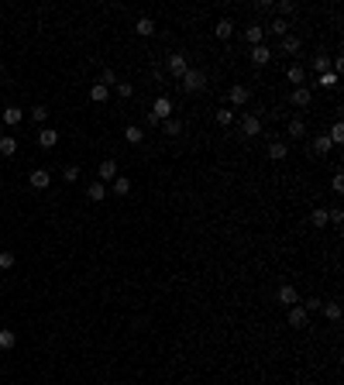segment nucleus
Returning a JSON list of instances; mask_svg holds the SVG:
<instances>
[{
    "label": "nucleus",
    "instance_id": "1",
    "mask_svg": "<svg viewBox=\"0 0 344 385\" xmlns=\"http://www.w3.org/2000/svg\"><path fill=\"white\" fill-rule=\"evenodd\" d=\"M169 114H172V100L169 97H158V100L152 103L148 117H145V124H148V128H158L162 121H169Z\"/></svg>",
    "mask_w": 344,
    "mask_h": 385
},
{
    "label": "nucleus",
    "instance_id": "2",
    "mask_svg": "<svg viewBox=\"0 0 344 385\" xmlns=\"http://www.w3.org/2000/svg\"><path fill=\"white\" fill-rule=\"evenodd\" d=\"M179 86H183L186 93H200L203 86H207V76H203L200 69H186L183 76H179Z\"/></svg>",
    "mask_w": 344,
    "mask_h": 385
},
{
    "label": "nucleus",
    "instance_id": "3",
    "mask_svg": "<svg viewBox=\"0 0 344 385\" xmlns=\"http://www.w3.org/2000/svg\"><path fill=\"white\" fill-rule=\"evenodd\" d=\"M241 134L244 138H258L262 134V121L255 114H241Z\"/></svg>",
    "mask_w": 344,
    "mask_h": 385
},
{
    "label": "nucleus",
    "instance_id": "4",
    "mask_svg": "<svg viewBox=\"0 0 344 385\" xmlns=\"http://www.w3.org/2000/svg\"><path fill=\"white\" fill-rule=\"evenodd\" d=\"M251 62H255V66H269V62H272V48H269L265 42L251 45Z\"/></svg>",
    "mask_w": 344,
    "mask_h": 385
},
{
    "label": "nucleus",
    "instance_id": "5",
    "mask_svg": "<svg viewBox=\"0 0 344 385\" xmlns=\"http://www.w3.org/2000/svg\"><path fill=\"white\" fill-rule=\"evenodd\" d=\"M306 320H310V313H306V310H303L300 303H296V306H289V327H296V330H303V327H306Z\"/></svg>",
    "mask_w": 344,
    "mask_h": 385
},
{
    "label": "nucleus",
    "instance_id": "6",
    "mask_svg": "<svg viewBox=\"0 0 344 385\" xmlns=\"http://www.w3.org/2000/svg\"><path fill=\"white\" fill-rule=\"evenodd\" d=\"M186 69H189V66H186V55H183V52H172V55H169V72L179 79Z\"/></svg>",
    "mask_w": 344,
    "mask_h": 385
},
{
    "label": "nucleus",
    "instance_id": "7",
    "mask_svg": "<svg viewBox=\"0 0 344 385\" xmlns=\"http://www.w3.org/2000/svg\"><path fill=\"white\" fill-rule=\"evenodd\" d=\"M31 186H35V189H48V186H52V172L48 169H35L31 172Z\"/></svg>",
    "mask_w": 344,
    "mask_h": 385
},
{
    "label": "nucleus",
    "instance_id": "8",
    "mask_svg": "<svg viewBox=\"0 0 344 385\" xmlns=\"http://www.w3.org/2000/svg\"><path fill=\"white\" fill-rule=\"evenodd\" d=\"M134 35L152 38V35H155V21H152V17H138V21H134Z\"/></svg>",
    "mask_w": 344,
    "mask_h": 385
},
{
    "label": "nucleus",
    "instance_id": "9",
    "mask_svg": "<svg viewBox=\"0 0 344 385\" xmlns=\"http://www.w3.org/2000/svg\"><path fill=\"white\" fill-rule=\"evenodd\" d=\"M227 97H231V103H234V107H244L251 93H248V86H231V90H227Z\"/></svg>",
    "mask_w": 344,
    "mask_h": 385
},
{
    "label": "nucleus",
    "instance_id": "10",
    "mask_svg": "<svg viewBox=\"0 0 344 385\" xmlns=\"http://www.w3.org/2000/svg\"><path fill=\"white\" fill-rule=\"evenodd\" d=\"M97 175H100V183H103V186L114 183V179H117V162H103L100 169H97Z\"/></svg>",
    "mask_w": 344,
    "mask_h": 385
},
{
    "label": "nucleus",
    "instance_id": "11",
    "mask_svg": "<svg viewBox=\"0 0 344 385\" xmlns=\"http://www.w3.org/2000/svg\"><path fill=\"white\" fill-rule=\"evenodd\" d=\"M310 100H313V93L306 86H293V103L296 107H310Z\"/></svg>",
    "mask_w": 344,
    "mask_h": 385
},
{
    "label": "nucleus",
    "instance_id": "12",
    "mask_svg": "<svg viewBox=\"0 0 344 385\" xmlns=\"http://www.w3.org/2000/svg\"><path fill=\"white\" fill-rule=\"evenodd\" d=\"M279 303H286V306H296V303H300V292H296V285H282V289H279Z\"/></svg>",
    "mask_w": 344,
    "mask_h": 385
},
{
    "label": "nucleus",
    "instance_id": "13",
    "mask_svg": "<svg viewBox=\"0 0 344 385\" xmlns=\"http://www.w3.org/2000/svg\"><path fill=\"white\" fill-rule=\"evenodd\" d=\"M300 48H303V42L296 35H286V38H282V52H286V55H300Z\"/></svg>",
    "mask_w": 344,
    "mask_h": 385
},
{
    "label": "nucleus",
    "instance_id": "14",
    "mask_svg": "<svg viewBox=\"0 0 344 385\" xmlns=\"http://www.w3.org/2000/svg\"><path fill=\"white\" fill-rule=\"evenodd\" d=\"M244 38H248L251 45H262V38H265V28H262V24H248V28H244Z\"/></svg>",
    "mask_w": 344,
    "mask_h": 385
},
{
    "label": "nucleus",
    "instance_id": "15",
    "mask_svg": "<svg viewBox=\"0 0 344 385\" xmlns=\"http://www.w3.org/2000/svg\"><path fill=\"white\" fill-rule=\"evenodd\" d=\"M286 79H289L293 86H303V79H306V72H303V66H300V62H296V66H289V69H286Z\"/></svg>",
    "mask_w": 344,
    "mask_h": 385
},
{
    "label": "nucleus",
    "instance_id": "16",
    "mask_svg": "<svg viewBox=\"0 0 344 385\" xmlns=\"http://www.w3.org/2000/svg\"><path fill=\"white\" fill-rule=\"evenodd\" d=\"M38 144H42V148H55L59 144V134L52 128H42V134H38Z\"/></svg>",
    "mask_w": 344,
    "mask_h": 385
},
{
    "label": "nucleus",
    "instance_id": "17",
    "mask_svg": "<svg viewBox=\"0 0 344 385\" xmlns=\"http://www.w3.org/2000/svg\"><path fill=\"white\" fill-rule=\"evenodd\" d=\"M286 144L282 141H269V158H272V162H282V158H286Z\"/></svg>",
    "mask_w": 344,
    "mask_h": 385
},
{
    "label": "nucleus",
    "instance_id": "18",
    "mask_svg": "<svg viewBox=\"0 0 344 385\" xmlns=\"http://www.w3.org/2000/svg\"><path fill=\"white\" fill-rule=\"evenodd\" d=\"M14 152H17V141L11 138V134H0V155H7V158H11Z\"/></svg>",
    "mask_w": 344,
    "mask_h": 385
},
{
    "label": "nucleus",
    "instance_id": "19",
    "mask_svg": "<svg viewBox=\"0 0 344 385\" xmlns=\"http://www.w3.org/2000/svg\"><path fill=\"white\" fill-rule=\"evenodd\" d=\"M214 35H217V38H231V35H234V24L224 17V21H217V24H214Z\"/></svg>",
    "mask_w": 344,
    "mask_h": 385
},
{
    "label": "nucleus",
    "instance_id": "20",
    "mask_svg": "<svg viewBox=\"0 0 344 385\" xmlns=\"http://www.w3.org/2000/svg\"><path fill=\"white\" fill-rule=\"evenodd\" d=\"M86 196H90V200H93V203H100L103 196H107V186H103V183H93V186H90V189H86Z\"/></svg>",
    "mask_w": 344,
    "mask_h": 385
},
{
    "label": "nucleus",
    "instance_id": "21",
    "mask_svg": "<svg viewBox=\"0 0 344 385\" xmlns=\"http://www.w3.org/2000/svg\"><path fill=\"white\" fill-rule=\"evenodd\" d=\"M107 93H110V90H107V86H100V83H93V90H90V100H93V103H107Z\"/></svg>",
    "mask_w": 344,
    "mask_h": 385
},
{
    "label": "nucleus",
    "instance_id": "22",
    "mask_svg": "<svg viewBox=\"0 0 344 385\" xmlns=\"http://www.w3.org/2000/svg\"><path fill=\"white\" fill-rule=\"evenodd\" d=\"M310 224H313V227H327L330 220H327V210H324V206H317L313 214H310Z\"/></svg>",
    "mask_w": 344,
    "mask_h": 385
},
{
    "label": "nucleus",
    "instance_id": "23",
    "mask_svg": "<svg viewBox=\"0 0 344 385\" xmlns=\"http://www.w3.org/2000/svg\"><path fill=\"white\" fill-rule=\"evenodd\" d=\"M327 141H330V144H341V141H344V124H341V121H334V128H330Z\"/></svg>",
    "mask_w": 344,
    "mask_h": 385
},
{
    "label": "nucleus",
    "instance_id": "24",
    "mask_svg": "<svg viewBox=\"0 0 344 385\" xmlns=\"http://www.w3.org/2000/svg\"><path fill=\"white\" fill-rule=\"evenodd\" d=\"M124 138H128V141H131V144H141V141H145V131H141V128H138V124H131V128H128V131H124Z\"/></svg>",
    "mask_w": 344,
    "mask_h": 385
},
{
    "label": "nucleus",
    "instance_id": "25",
    "mask_svg": "<svg viewBox=\"0 0 344 385\" xmlns=\"http://www.w3.org/2000/svg\"><path fill=\"white\" fill-rule=\"evenodd\" d=\"M4 124H7V128L21 124V110H17V107H7V110H4Z\"/></svg>",
    "mask_w": 344,
    "mask_h": 385
},
{
    "label": "nucleus",
    "instance_id": "26",
    "mask_svg": "<svg viewBox=\"0 0 344 385\" xmlns=\"http://www.w3.org/2000/svg\"><path fill=\"white\" fill-rule=\"evenodd\" d=\"M320 310H324V316H327V320H334V323L341 320V306H337V303H324Z\"/></svg>",
    "mask_w": 344,
    "mask_h": 385
},
{
    "label": "nucleus",
    "instance_id": "27",
    "mask_svg": "<svg viewBox=\"0 0 344 385\" xmlns=\"http://www.w3.org/2000/svg\"><path fill=\"white\" fill-rule=\"evenodd\" d=\"M317 86H324V90H334V86H337V72H320Z\"/></svg>",
    "mask_w": 344,
    "mask_h": 385
},
{
    "label": "nucleus",
    "instance_id": "28",
    "mask_svg": "<svg viewBox=\"0 0 344 385\" xmlns=\"http://www.w3.org/2000/svg\"><path fill=\"white\" fill-rule=\"evenodd\" d=\"M162 131H165V134H179V131H183V121H176V117H169V121H162Z\"/></svg>",
    "mask_w": 344,
    "mask_h": 385
},
{
    "label": "nucleus",
    "instance_id": "29",
    "mask_svg": "<svg viewBox=\"0 0 344 385\" xmlns=\"http://www.w3.org/2000/svg\"><path fill=\"white\" fill-rule=\"evenodd\" d=\"M14 330H0V351H11V347H14Z\"/></svg>",
    "mask_w": 344,
    "mask_h": 385
},
{
    "label": "nucleus",
    "instance_id": "30",
    "mask_svg": "<svg viewBox=\"0 0 344 385\" xmlns=\"http://www.w3.org/2000/svg\"><path fill=\"white\" fill-rule=\"evenodd\" d=\"M269 31H272L275 38H286V35H289V24L279 17V21H272V24H269Z\"/></svg>",
    "mask_w": 344,
    "mask_h": 385
},
{
    "label": "nucleus",
    "instance_id": "31",
    "mask_svg": "<svg viewBox=\"0 0 344 385\" xmlns=\"http://www.w3.org/2000/svg\"><path fill=\"white\" fill-rule=\"evenodd\" d=\"M114 193H117V196L131 193V179H128V175H117V179H114Z\"/></svg>",
    "mask_w": 344,
    "mask_h": 385
},
{
    "label": "nucleus",
    "instance_id": "32",
    "mask_svg": "<svg viewBox=\"0 0 344 385\" xmlns=\"http://www.w3.org/2000/svg\"><path fill=\"white\" fill-rule=\"evenodd\" d=\"M289 134H293V138H303V134H306V124H303L300 117H293V121H289Z\"/></svg>",
    "mask_w": 344,
    "mask_h": 385
},
{
    "label": "nucleus",
    "instance_id": "33",
    "mask_svg": "<svg viewBox=\"0 0 344 385\" xmlns=\"http://www.w3.org/2000/svg\"><path fill=\"white\" fill-rule=\"evenodd\" d=\"M313 69L317 72H330V55H324V52H320V55H313Z\"/></svg>",
    "mask_w": 344,
    "mask_h": 385
},
{
    "label": "nucleus",
    "instance_id": "34",
    "mask_svg": "<svg viewBox=\"0 0 344 385\" xmlns=\"http://www.w3.org/2000/svg\"><path fill=\"white\" fill-rule=\"evenodd\" d=\"M217 124H220V128L234 124V110H227V107H224V110H217Z\"/></svg>",
    "mask_w": 344,
    "mask_h": 385
},
{
    "label": "nucleus",
    "instance_id": "35",
    "mask_svg": "<svg viewBox=\"0 0 344 385\" xmlns=\"http://www.w3.org/2000/svg\"><path fill=\"white\" fill-rule=\"evenodd\" d=\"M31 121L45 124V121H48V107H42V103H38V107H31Z\"/></svg>",
    "mask_w": 344,
    "mask_h": 385
},
{
    "label": "nucleus",
    "instance_id": "36",
    "mask_svg": "<svg viewBox=\"0 0 344 385\" xmlns=\"http://www.w3.org/2000/svg\"><path fill=\"white\" fill-rule=\"evenodd\" d=\"M330 148H334V144H330L327 138H324V134H320V138H317V141H313V152H317V155H327Z\"/></svg>",
    "mask_w": 344,
    "mask_h": 385
},
{
    "label": "nucleus",
    "instance_id": "37",
    "mask_svg": "<svg viewBox=\"0 0 344 385\" xmlns=\"http://www.w3.org/2000/svg\"><path fill=\"white\" fill-rule=\"evenodd\" d=\"M62 179H66V183H76V179H79V165H66V169H62Z\"/></svg>",
    "mask_w": 344,
    "mask_h": 385
},
{
    "label": "nucleus",
    "instance_id": "38",
    "mask_svg": "<svg viewBox=\"0 0 344 385\" xmlns=\"http://www.w3.org/2000/svg\"><path fill=\"white\" fill-rule=\"evenodd\" d=\"M117 97H121V100H131V97H134L131 83H121V86H117Z\"/></svg>",
    "mask_w": 344,
    "mask_h": 385
},
{
    "label": "nucleus",
    "instance_id": "39",
    "mask_svg": "<svg viewBox=\"0 0 344 385\" xmlns=\"http://www.w3.org/2000/svg\"><path fill=\"white\" fill-rule=\"evenodd\" d=\"M0 269H14V255L11 251H0Z\"/></svg>",
    "mask_w": 344,
    "mask_h": 385
},
{
    "label": "nucleus",
    "instance_id": "40",
    "mask_svg": "<svg viewBox=\"0 0 344 385\" xmlns=\"http://www.w3.org/2000/svg\"><path fill=\"white\" fill-rule=\"evenodd\" d=\"M110 83H117L114 69H103V76H100V86H110Z\"/></svg>",
    "mask_w": 344,
    "mask_h": 385
},
{
    "label": "nucleus",
    "instance_id": "41",
    "mask_svg": "<svg viewBox=\"0 0 344 385\" xmlns=\"http://www.w3.org/2000/svg\"><path fill=\"white\" fill-rule=\"evenodd\" d=\"M320 306H324L320 300H306V303H303V310H306V313H313V310H320Z\"/></svg>",
    "mask_w": 344,
    "mask_h": 385
},
{
    "label": "nucleus",
    "instance_id": "42",
    "mask_svg": "<svg viewBox=\"0 0 344 385\" xmlns=\"http://www.w3.org/2000/svg\"><path fill=\"white\" fill-rule=\"evenodd\" d=\"M330 186H334V193H344V175H341V172L334 175V183H330Z\"/></svg>",
    "mask_w": 344,
    "mask_h": 385
},
{
    "label": "nucleus",
    "instance_id": "43",
    "mask_svg": "<svg viewBox=\"0 0 344 385\" xmlns=\"http://www.w3.org/2000/svg\"><path fill=\"white\" fill-rule=\"evenodd\" d=\"M0 76H4V62H0Z\"/></svg>",
    "mask_w": 344,
    "mask_h": 385
}]
</instances>
